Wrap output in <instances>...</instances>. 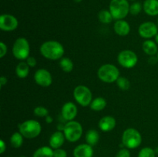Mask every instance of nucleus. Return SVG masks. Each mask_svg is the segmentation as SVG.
<instances>
[{"label": "nucleus", "instance_id": "f257e3e1", "mask_svg": "<svg viewBox=\"0 0 158 157\" xmlns=\"http://www.w3.org/2000/svg\"><path fill=\"white\" fill-rule=\"evenodd\" d=\"M40 52L44 58L55 61L60 60L63 58L65 49L60 42L56 40H48L40 46Z\"/></svg>", "mask_w": 158, "mask_h": 157}, {"label": "nucleus", "instance_id": "f03ea898", "mask_svg": "<svg viewBox=\"0 0 158 157\" xmlns=\"http://www.w3.org/2000/svg\"><path fill=\"white\" fill-rule=\"evenodd\" d=\"M19 132H20L24 138L32 139L40 135L42 126L37 120L27 119L19 125Z\"/></svg>", "mask_w": 158, "mask_h": 157}, {"label": "nucleus", "instance_id": "7ed1b4c3", "mask_svg": "<svg viewBox=\"0 0 158 157\" xmlns=\"http://www.w3.org/2000/svg\"><path fill=\"white\" fill-rule=\"evenodd\" d=\"M121 141L122 144L127 149H137L142 143V135L137 129L134 128H127L122 134Z\"/></svg>", "mask_w": 158, "mask_h": 157}, {"label": "nucleus", "instance_id": "20e7f679", "mask_svg": "<svg viewBox=\"0 0 158 157\" xmlns=\"http://www.w3.org/2000/svg\"><path fill=\"white\" fill-rule=\"evenodd\" d=\"M99 79L105 83H116L120 75V70L114 64L106 63L100 66L97 70Z\"/></svg>", "mask_w": 158, "mask_h": 157}, {"label": "nucleus", "instance_id": "39448f33", "mask_svg": "<svg viewBox=\"0 0 158 157\" xmlns=\"http://www.w3.org/2000/svg\"><path fill=\"white\" fill-rule=\"evenodd\" d=\"M130 6L128 0H111L109 10L114 19H124L130 13Z\"/></svg>", "mask_w": 158, "mask_h": 157}, {"label": "nucleus", "instance_id": "423d86ee", "mask_svg": "<svg viewBox=\"0 0 158 157\" xmlns=\"http://www.w3.org/2000/svg\"><path fill=\"white\" fill-rule=\"evenodd\" d=\"M66 139L69 143H77L82 137L83 129L82 125L76 120L66 122L63 129Z\"/></svg>", "mask_w": 158, "mask_h": 157}, {"label": "nucleus", "instance_id": "0eeeda50", "mask_svg": "<svg viewBox=\"0 0 158 157\" xmlns=\"http://www.w3.org/2000/svg\"><path fill=\"white\" fill-rule=\"evenodd\" d=\"M30 45L29 41L24 37L16 38L12 46V55L16 59L25 61L30 54Z\"/></svg>", "mask_w": 158, "mask_h": 157}, {"label": "nucleus", "instance_id": "6e6552de", "mask_svg": "<svg viewBox=\"0 0 158 157\" xmlns=\"http://www.w3.org/2000/svg\"><path fill=\"white\" fill-rule=\"evenodd\" d=\"M73 98L75 101L83 107L89 106L94 99L91 90L84 85L76 86L73 90Z\"/></svg>", "mask_w": 158, "mask_h": 157}, {"label": "nucleus", "instance_id": "1a4fd4ad", "mask_svg": "<svg viewBox=\"0 0 158 157\" xmlns=\"http://www.w3.org/2000/svg\"><path fill=\"white\" fill-rule=\"evenodd\" d=\"M117 62L123 68L132 69L137 66L138 62V57L134 51L124 49L119 52L117 55Z\"/></svg>", "mask_w": 158, "mask_h": 157}, {"label": "nucleus", "instance_id": "9d476101", "mask_svg": "<svg viewBox=\"0 0 158 157\" xmlns=\"http://www.w3.org/2000/svg\"><path fill=\"white\" fill-rule=\"evenodd\" d=\"M158 33V26L154 22L148 21L141 23L138 27V34L141 38L151 39Z\"/></svg>", "mask_w": 158, "mask_h": 157}, {"label": "nucleus", "instance_id": "9b49d317", "mask_svg": "<svg viewBox=\"0 0 158 157\" xmlns=\"http://www.w3.org/2000/svg\"><path fill=\"white\" fill-rule=\"evenodd\" d=\"M19 27L17 18L11 14H2L0 15V29L3 32H10Z\"/></svg>", "mask_w": 158, "mask_h": 157}, {"label": "nucleus", "instance_id": "f8f14e48", "mask_svg": "<svg viewBox=\"0 0 158 157\" xmlns=\"http://www.w3.org/2000/svg\"><path fill=\"white\" fill-rule=\"evenodd\" d=\"M34 81L41 87H49L52 83V76L50 72L46 69H39L34 73Z\"/></svg>", "mask_w": 158, "mask_h": 157}, {"label": "nucleus", "instance_id": "ddd939ff", "mask_svg": "<svg viewBox=\"0 0 158 157\" xmlns=\"http://www.w3.org/2000/svg\"><path fill=\"white\" fill-rule=\"evenodd\" d=\"M78 113L77 105L73 102H66L63 104L61 109V115L66 122L75 119Z\"/></svg>", "mask_w": 158, "mask_h": 157}, {"label": "nucleus", "instance_id": "4468645a", "mask_svg": "<svg viewBox=\"0 0 158 157\" xmlns=\"http://www.w3.org/2000/svg\"><path fill=\"white\" fill-rule=\"evenodd\" d=\"M117 126L116 119L112 115H105L102 117L98 123V126L102 132H108L114 130Z\"/></svg>", "mask_w": 158, "mask_h": 157}, {"label": "nucleus", "instance_id": "2eb2a0df", "mask_svg": "<svg viewBox=\"0 0 158 157\" xmlns=\"http://www.w3.org/2000/svg\"><path fill=\"white\" fill-rule=\"evenodd\" d=\"M73 154L74 157H93L94 149L93 146L87 143H82L76 146Z\"/></svg>", "mask_w": 158, "mask_h": 157}, {"label": "nucleus", "instance_id": "dca6fc26", "mask_svg": "<svg viewBox=\"0 0 158 157\" xmlns=\"http://www.w3.org/2000/svg\"><path fill=\"white\" fill-rule=\"evenodd\" d=\"M65 140L66 139L63 131L57 130L56 131V132H54L53 133L50 135V137H49V146H50L52 149L61 148L62 146H63V145L64 144Z\"/></svg>", "mask_w": 158, "mask_h": 157}, {"label": "nucleus", "instance_id": "f3484780", "mask_svg": "<svg viewBox=\"0 0 158 157\" xmlns=\"http://www.w3.org/2000/svg\"><path fill=\"white\" fill-rule=\"evenodd\" d=\"M114 30L119 36H127L131 32V26L124 19L116 20L114 24Z\"/></svg>", "mask_w": 158, "mask_h": 157}, {"label": "nucleus", "instance_id": "a211bd4d", "mask_svg": "<svg viewBox=\"0 0 158 157\" xmlns=\"http://www.w3.org/2000/svg\"><path fill=\"white\" fill-rule=\"evenodd\" d=\"M143 9L147 15L157 16L158 15V0H145L143 4Z\"/></svg>", "mask_w": 158, "mask_h": 157}, {"label": "nucleus", "instance_id": "6ab92c4d", "mask_svg": "<svg viewBox=\"0 0 158 157\" xmlns=\"http://www.w3.org/2000/svg\"><path fill=\"white\" fill-rule=\"evenodd\" d=\"M158 45L151 39H146L142 44V49L146 55L154 56L158 52Z\"/></svg>", "mask_w": 158, "mask_h": 157}, {"label": "nucleus", "instance_id": "aec40b11", "mask_svg": "<svg viewBox=\"0 0 158 157\" xmlns=\"http://www.w3.org/2000/svg\"><path fill=\"white\" fill-rule=\"evenodd\" d=\"M30 67L28 66L26 61H21L15 67V75L19 78H25L29 75Z\"/></svg>", "mask_w": 158, "mask_h": 157}, {"label": "nucleus", "instance_id": "412c9836", "mask_svg": "<svg viewBox=\"0 0 158 157\" xmlns=\"http://www.w3.org/2000/svg\"><path fill=\"white\" fill-rule=\"evenodd\" d=\"M85 139L86 143L90 145L91 146H96L100 140V133L96 129H89L85 135Z\"/></svg>", "mask_w": 158, "mask_h": 157}, {"label": "nucleus", "instance_id": "4be33fe9", "mask_svg": "<svg viewBox=\"0 0 158 157\" xmlns=\"http://www.w3.org/2000/svg\"><path fill=\"white\" fill-rule=\"evenodd\" d=\"M106 100L103 97L99 96L97 98L94 99L92 103L89 105V107L93 111L95 112H100L103 110L106 106Z\"/></svg>", "mask_w": 158, "mask_h": 157}, {"label": "nucleus", "instance_id": "5701e85b", "mask_svg": "<svg viewBox=\"0 0 158 157\" xmlns=\"http://www.w3.org/2000/svg\"><path fill=\"white\" fill-rule=\"evenodd\" d=\"M32 157H53V149L50 146H41L33 152Z\"/></svg>", "mask_w": 158, "mask_h": 157}, {"label": "nucleus", "instance_id": "b1692460", "mask_svg": "<svg viewBox=\"0 0 158 157\" xmlns=\"http://www.w3.org/2000/svg\"><path fill=\"white\" fill-rule=\"evenodd\" d=\"M11 146L15 149H19L21 147L24 142V136L20 133V132H15L9 139Z\"/></svg>", "mask_w": 158, "mask_h": 157}, {"label": "nucleus", "instance_id": "393cba45", "mask_svg": "<svg viewBox=\"0 0 158 157\" xmlns=\"http://www.w3.org/2000/svg\"><path fill=\"white\" fill-rule=\"evenodd\" d=\"M60 67L62 70L66 73H69L72 72L74 69L73 62L68 57H63L60 60Z\"/></svg>", "mask_w": 158, "mask_h": 157}, {"label": "nucleus", "instance_id": "a878e982", "mask_svg": "<svg viewBox=\"0 0 158 157\" xmlns=\"http://www.w3.org/2000/svg\"><path fill=\"white\" fill-rule=\"evenodd\" d=\"M98 19L101 23L105 25L110 24L114 20L109 9H103L98 13Z\"/></svg>", "mask_w": 158, "mask_h": 157}, {"label": "nucleus", "instance_id": "bb28decb", "mask_svg": "<svg viewBox=\"0 0 158 157\" xmlns=\"http://www.w3.org/2000/svg\"><path fill=\"white\" fill-rule=\"evenodd\" d=\"M116 83H117V86H118L119 89L123 91H127L131 87V82L126 77L120 76L116 82Z\"/></svg>", "mask_w": 158, "mask_h": 157}, {"label": "nucleus", "instance_id": "cd10ccee", "mask_svg": "<svg viewBox=\"0 0 158 157\" xmlns=\"http://www.w3.org/2000/svg\"><path fill=\"white\" fill-rule=\"evenodd\" d=\"M137 157H156V151L151 147H143L139 151Z\"/></svg>", "mask_w": 158, "mask_h": 157}, {"label": "nucleus", "instance_id": "c85d7f7f", "mask_svg": "<svg viewBox=\"0 0 158 157\" xmlns=\"http://www.w3.org/2000/svg\"><path fill=\"white\" fill-rule=\"evenodd\" d=\"M33 113L35 116L40 117V118H46L47 115H49V110L47 108L44 107V106H39L34 109Z\"/></svg>", "mask_w": 158, "mask_h": 157}, {"label": "nucleus", "instance_id": "c756f323", "mask_svg": "<svg viewBox=\"0 0 158 157\" xmlns=\"http://www.w3.org/2000/svg\"><path fill=\"white\" fill-rule=\"evenodd\" d=\"M143 6L139 2H134L130 6V13L133 15H137L140 13Z\"/></svg>", "mask_w": 158, "mask_h": 157}, {"label": "nucleus", "instance_id": "7c9ffc66", "mask_svg": "<svg viewBox=\"0 0 158 157\" xmlns=\"http://www.w3.org/2000/svg\"><path fill=\"white\" fill-rule=\"evenodd\" d=\"M53 157H67V152L62 148L53 149Z\"/></svg>", "mask_w": 158, "mask_h": 157}, {"label": "nucleus", "instance_id": "2f4dec72", "mask_svg": "<svg viewBox=\"0 0 158 157\" xmlns=\"http://www.w3.org/2000/svg\"><path fill=\"white\" fill-rule=\"evenodd\" d=\"M131 152L127 148H122L117 152V155L115 157H131Z\"/></svg>", "mask_w": 158, "mask_h": 157}, {"label": "nucleus", "instance_id": "473e14b6", "mask_svg": "<svg viewBox=\"0 0 158 157\" xmlns=\"http://www.w3.org/2000/svg\"><path fill=\"white\" fill-rule=\"evenodd\" d=\"M8 48L4 42H0V58H4L7 54Z\"/></svg>", "mask_w": 158, "mask_h": 157}, {"label": "nucleus", "instance_id": "72a5a7b5", "mask_svg": "<svg viewBox=\"0 0 158 157\" xmlns=\"http://www.w3.org/2000/svg\"><path fill=\"white\" fill-rule=\"evenodd\" d=\"M26 63L28 64V66L30 68H34L37 65V60L35 57L33 56H29L27 58V59L26 60Z\"/></svg>", "mask_w": 158, "mask_h": 157}, {"label": "nucleus", "instance_id": "f704fd0d", "mask_svg": "<svg viewBox=\"0 0 158 157\" xmlns=\"http://www.w3.org/2000/svg\"><path fill=\"white\" fill-rule=\"evenodd\" d=\"M6 150V143H5L4 140H0V153L3 154Z\"/></svg>", "mask_w": 158, "mask_h": 157}, {"label": "nucleus", "instance_id": "c9c22d12", "mask_svg": "<svg viewBox=\"0 0 158 157\" xmlns=\"http://www.w3.org/2000/svg\"><path fill=\"white\" fill-rule=\"evenodd\" d=\"M7 78H6V76L2 75V76L0 77V87L2 88L3 86H6V85L7 84Z\"/></svg>", "mask_w": 158, "mask_h": 157}, {"label": "nucleus", "instance_id": "e433bc0d", "mask_svg": "<svg viewBox=\"0 0 158 157\" xmlns=\"http://www.w3.org/2000/svg\"><path fill=\"white\" fill-rule=\"evenodd\" d=\"M148 62L151 65H154L156 63L158 62V59H157V56H150V58L148 59Z\"/></svg>", "mask_w": 158, "mask_h": 157}, {"label": "nucleus", "instance_id": "4c0bfd02", "mask_svg": "<svg viewBox=\"0 0 158 157\" xmlns=\"http://www.w3.org/2000/svg\"><path fill=\"white\" fill-rule=\"evenodd\" d=\"M45 120H46V123H48V124H50V123H52V122H53V118H52L51 115H47V116L45 118Z\"/></svg>", "mask_w": 158, "mask_h": 157}, {"label": "nucleus", "instance_id": "58836bf2", "mask_svg": "<svg viewBox=\"0 0 158 157\" xmlns=\"http://www.w3.org/2000/svg\"><path fill=\"white\" fill-rule=\"evenodd\" d=\"M154 41H155V42L158 45V33L155 35V37H154Z\"/></svg>", "mask_w": 158, "mask_h": 157}, {"label": "nucleus", "instance_id": "ea45409f", "mask_svg": "<svg viewBox=\"0 0 158 157\" xmlns=\"http://www.w3.org/2000/svg\"><path fill=\"white\" fill-rule=\"evenodd\" d=\"M74 2H77V3H79V2H81L82 1H83V0H73Z\"/></svg>", "mask_w": 158, "mask_h": 157}, {"label": "nucleus", "instance_id": "a19ab883", "mask_svg": "<svg viewBox=\"0 0 158 157\" xmlns=\"http://www.w3.org/2000/svg\"><path fill=\"white\" fill-rule=\"evenodd\" d=\"M157 26H158V18H157Z\"/></svg>", "mask_w": 158, "mask_h": 157}, {"label": "nucleus", "instance_id": "79ce46f5", "mask_svg": "<svg viewBox=\"0 0 158 157\" xmlns=\"http://www.w3.org/2000/svg\"><path fill=\"white\" fill-rule=\"evenodd\" d=\"M128 1H135V0H128Z\"/></svg>", "mask_w": 158, "mask_h": 157}, {"label": "nucleus", "instance_id": "37998d69", "mask_svg": "<svg viewBox=\"0 0 158 157\" xmlns=\"http://www.w3.org/2000/svg\"><path fill=\"white\" fill-rule=\"evenodd\" d=\"M157 59H158V52H157Z\"/></svg>", "mask_w": 158, "mask_h": 157}, {"label": "nucleus", "instance_id": "c03bdc74", "mask_svg": "<svg viewBox=\"0 0 158 157\" xmlns=\"http://www.w3.org/2000/svg\"><path fill=\"white\" fill-rule=\"evenodd\" d=\"M21 157H25V156H21Z\"/></svg>", "mask_w": 158, "mask_h": 157}]
</instances>
